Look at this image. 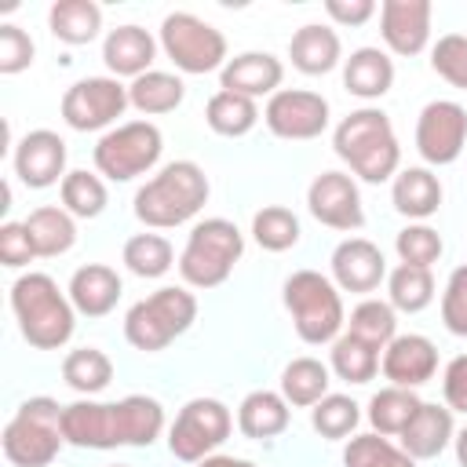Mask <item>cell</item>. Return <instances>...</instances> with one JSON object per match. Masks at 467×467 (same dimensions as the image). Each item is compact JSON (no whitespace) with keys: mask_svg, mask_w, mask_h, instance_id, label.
<instances>
[{"mask_svg":"<svg viewBox=\"0 0 467 467\" xmlns=\"http://www.w3.org/2000/svg\"><path fill=\"white\" fill-rule=\"evenodd\" d=\"M420 405L423 401L416 398V390H409V387H383L368 401V423L383 438L387 434H401L412 423V416L420 412Z\"/></svg>","mask_w":467,"mask_h":467,"instance_id":"cell-33","label":"cell"},{"mask_svg":"<svg viewBox=\"0 0 467 467\" xmlns=\"http://www.w3.org/2000/svg\"><path fill=\"white\" fill-rule=\"evenodd\" d=\"M263 120L277 139H317L328 128V99L303 88H281L270 95Z\"/></svg>","mask_w":467,"mask_h":467,"instance_id":"cell-14","label":"cell"},{"mask_svg":"<svg viewBox=\"0 0 467 467\" xmlns=\"http://www.w3.org/2000/svg\"><path fill=\"white\" fill-rule=\"evenodd\" d=\"M390 201L409 219H431L441 204V182L431 168H405L394 175Z\"/></svg>","mask_w":467,"mask_h":467,"instance_id":"cell-25","label":"cell"},{"mask_svg":"<svg viewBox=\"0 0 467 467\" xmlns=\"http://www.w3.org/2000/svg\"><path fill=\"white\" fill-rule=\"evenodd\" d=\"M234 416L223 401L215 398H193L179 409L171 431H168V449L175 460L186 463H201L204 456H212L226 438H230Z\"/></svg>","mask_w":467,"mask_h":467,"instance_id":"cell-11","label":"cell"},{"mask_svg":"<svg viewBox=\"0 0 467 467\" xmlns=\"http://www.w3.org/2000/svg\"><path fill=\"white\" fill-rule=\"evenodd\" d=\"M452 445H456V460H460V467H467V427L452 438Z\"/></svg>","mask_w":467,"mask_h":467,"instance_id":"cell-51","label":"cell"},{"mask_svg":"<svg viewBox=\"0 0 467 467\" xmlns=\"http://www.w3.org/2000/svg\"><path fill=\"white\" fill-rule=\"evenodd\" d=\"M117 299H120V277L106 263H88L69 277V303L77 314L102 317L117 306Z\"/></svg>","mask_w":467,"mask_h":467,"instance_id":"cell-23","label":"cell"},{"mask_svg":"<svg viewBox=\"0 0 467 467\" xmlns=\"http://www.w3.org/2000/svg\"><path fill=\"white\" fill-rule=\"evenodd\" d=\"M36 259V248L26 234V223H4L0 226V263L4 266H26Z\"/></svg>","mask_w":467,"mask_h":467,"instance_id":"cell-47","label":"cell"},{"mask_svg":"<svg viewBox=\"0 0 467 467\" xmlns=\"http://www.w3.org/2000/svg\"><path fill=\"white\" fill-rule=\"evenodd\" d=\"M26 234L36 248V255L51 259V255H66L77 241V223L66 208H55V204H44V208H33L29 219H26Z\"/></svg>","mask_w":467,"mask_h":467,"instance_id":"cell-28","label":"cell"},{"mask_svg":"<svg viewBox=\"0 0 467 467\" xmlns=\"http://www.w3.org/2000/svg\"><path fill=\"white\" fill-rule=\"evenodd\" d=\"M197 467H255V463H252V460H241V456H215V452H212V456H204Z\"/></svg>","mask_w":467,"mask_h":467,"instance_id":"cell-50","label":"cell"},{"mask_svg":"<svg viewBox=\"0 0 467 467\" xmlns=\"http://www.w3.org/2000/svg\"><path fill=\"white\" fill-rule=\"evenodd\" d=\"M343 467H416V460L383 434H358L343 449Z\"/></svg>","mask_w":467,"mask_h":467,"instance_id":"cell-39","label":"cell"},{"mask_svg":"<svg viewBox=\"0 0 467 467\" xmlns=\"http://www.w3.org/2000/svg\"><path fill=\"white\" fill-rule=\"evenodd\" d=\"M441 321L452 336H467V263L456 266L441 292Z\"/></svg>","mask_w":467,"mask_h":467,"instance_id":"cell-45","label":"cell"},{"mask_svg":"<svg viewBox=\"0 0 467 467\" xmlns=\"http://www.w3.org/2000/svg\"><path fill=\"white\" fill-rule=\"evenodd\" d=\"M11 310L18 317V328L29 347L36 350H58L73 336V303L58 292L51 274H22L11 285Z\"/></svg>","mask_w":467,"mask_h":467,"instance_id":"cell-3","label":"cell"},{"mask_svg":"<svg viewBox=\"0 0 467 467\" xmlns=\"http://www.w3.org/2000/svg\"><path fill=\"white\" fill-rule=\"evenodd\" d=\"M33 40L26 29L4 22L0 26V73H22L29 62H33Z\"/></svg>","mask_w":467,"mask_h":467,"instance_id":"cell-46","label":"cell"},{"mask_svg":"<svg viewBox=\"0 0 467 467\" xmlns=\"http://www.w3.org/2000/svg\"><path fill=\"white\" fill-rule=\"evenodd\" d=\"M182 95H186L182 80L175 73H161V69H150V73H142L128 84V102L146 117L171 113L182 102Z\"/></svg>","mask_w":467,"mask_h":467,"instance_id":"cell-29","label":"cell"},{"mask_svg":"<svg viewBox=\"0 0 467 467\" xmlns=\"http://www.w3.org/2000/svg\"><path fill=\"white\" fill-rule=\"evenodd\" d=\"M47 26L66 44H88L102 26V7L91 0H58L47 11Z\"/></svg>","mask_w":467,"mask_h":467,"instance_id":"cell-31","label":"cell"},{"mask_svg":"<svg viewBox=\"0 0 467 467\" xmlns=\"http://www.w3.org/2000/svg\"><path fill=\"white\" fill-rule=\"evenodd\" d=\"M431 0H383L379 33L394 55H420L431 40Z\"/></svg>","mask_w":467,"mask_h":467,"instance_id":"cell-17","label":"cell"},{"mask_svg":"<svg viewBox=\"0 0 467 467\" xmlns=\"http://www.w3.org/2000/svg\"><path fill=\"white\" fill-rule=\"evenodd\" d=\"M62 208L77 219H95L106 208V186L99 175L77 168L62 179Z\"/></svg>","mask_w":467,"mask_h":467,"instance_id":"cell-41","label":"cell"},{"mask_svg":"<svg viewBox=\"0 0 467 467\" xmlns=\"http://www.w3.org/2000/svg\"><path fill=\"white\" fill-rule=\"evenodd\" d=\"M387 292H390V306L405 310V314H420L431 299H434V277L423 266H394L387 277Z\"/></svg>","mask_w":467,"mask_h":467,"instance_id":"cell-37","label":"cell"},{"mask_svg":"<svg viewBox=\"0 0 467 467\" xmlns=\"http://www.w3.org/2000/svg\"><path fill=\"white\" fill-rule=\"evenodd\" d=\"M161 47L182 73H193V77L223 69L230 62L226 58V36L190 11H171L161 22Z\"/></svg>","mask_w":467,"mask_h":467,"instance_id":"cell-9","label":"cell"},{"mask_svg":"<svg viewBox=\"0 0 467 467\" xmlns=\"http://www.w3.org/2000/svg\"><path fill=\"white\" fill-rule=\"evenodd\" d=\"M361 412H358V401L347 398V394H325L314 409H310V423L321 438H347L354 427H358Z\"/></svg>","mask_w":467,"mask_h":467,"instance_id":"cell-42","label":"cell"},{"mask_svg":"<svg viewBox=\"0 0 467 467\" xmlns=\"http://www.w3.org/2000/svg\"><path fill=\"white\" fill-rule=\"evenodd\" d=\"M328 365H321L317 358H296L285 365L281 372V394L288 405H299V409H314L325 394H328Z\"/></svg>","mask_w":467,"mask_h":467,"instance_id":"cell-30","label":"cell"},{"mask_svg":"<svg viewBox=\"0 0 467 467\" xmlns=\"http://www.w3.org/2000/svg\"><path fill=\"white\" fill-rule=\"evenodd\" d=\"M332 146H336V157L343 164H350V171L365 182H383V179L398 175L401 146H398V135L383 109L361 106V109L347 113L332 131Z\"/></svg>","mask_w":467,"mask_h":467,"instance_id":"cell-2","label":"cell"},{"mask_svg":"<svg viewBox=\"0 0 467 467\" xmlns=\"http://www.w3.org/2000/svg\"><path fill=\"white\" fill-rule=\"evenodd\" d=\"M197 321V296L186 288H157L153 296L139 299L124 314V336L135 350H164L175 336H182Z\"/></svg>","mask_w":467,"mask_h":467,"instance_id":"cell-6","label":"cell"},{"mask_svg":"<svg viewBox=\"0 0 467 467\" xmlns=\"http://www.w3.org/2000/svg\"><path fill=\"white\" fill-rule=\"evenodd\" d=\"M285 306L292 314V325H296L299 339L303 343H314V347L336 343L339 339V328L347 325V314H343V299H339L336 281H328L317 270H296L285 281Z\"/></svg>","mask_w":467,"mask_h":467,"instance_id":"cell-5","label":"cell"},{"mask_svg":"<svg viewBox=\"0 0 467 467\" xmlns=\"http://www.w3.org/2000/svg\"><path fill=\"white\" fill-rule=\"evenodd\" d=\"M467 146V109L449 99H434L420 109L416 150L427 164H452Z\"/></svg>","mask_w":467,"mask_h":467,"instance_id":"cell-13","label":"cell"},{"mask_svg":"<svg viewBox=\"0 0 467 467\" xmlns=\"http://www.w3.org/2000/svg\"><path fill=\"white\" fill-rule=\"evenodd\" d=\"M62 409L55 398H29L4 427V456L15 467H47L66 434H62Z\"/></svg>","mask_w":467,"mask_h":467,"instance_id":"cell-7","label":"cell"},{"mask_svg":"<svg viewBox=\"0 0 467 467\" xmlns=\"http://www.w3.org/2000/svg\"><path fill=\"white\" fill-rule=\"evenodd\" d=\"M128 106V88L117 77H88L62 95V120L73 131H99L109 128Z\"/></svg>","mask_w":467,"mask_h":467,"instance_id":"cell-12","label":"cell"},{"mask_svg":"<svg viewBox=\"0 0 467 467\" xmlns=\"http://www.w3.org/2000/svg\"><path fill=\"white\" fill-rule=\"evenodd\" d=\"M379 368V350L350 332H343L336 343H332V372L347 383H368Z\"/></svg>","mask_w":467,"mask_h":467,"instance_id":"cell-38","label":"cell"},{"mask_svg":"<svg viewBox=\"0 0 467 467\" xmlns=\"http://www.w3.org/2000/svg\"><path fill=\"white\" fill-rule=\"evenodd\" d=\"M161 431L164 409L146 394H128L120 401H73L62 409V434L80 449L153 445Z\"/></svg>","mask_w":467,"mask_h":467,"instance_id":"cell-1","label":"cell"},{"mask_svg":"<svg viewBox=\"0 0 467 467\" xmlns=\"http://www.w3.org/2000/svg\"><path fill=\"white\" fill-rule=\"evenodd\" d=\"M398 438H401V449L412 460H434V456H441L445 445L456 438V431H452V409L449 405L423 401L420 412L412 416V423Z\"/></svg>","mask_w":467,"mask_h":467,"instance_id":"cell-21","label":"cell"},{"mask_svg":"<svg viewBox=\"0 0 467 467\" xmlns=\"http://www.w3.org/2000/svg\"><path fill=\"white\" fill-rule=\"evenodd\" d=\"M394 248H398V259H401V263L431 270V263H438V255H441V237H438V230H431L427 223H412V226H405V230L398 234Z\"/></svg>","mask_w":467,"mask_h":467,"instance_id":"cell-43","label":"cell"},{"mask_svg":"<svg viewBox=\"0 0 467 467\" xmlns=\"http://www.w3.org/2000/svg\"><path fill=\"white\" fill-rule=\"evenodd\" d=\"M244 255V237L230 219H204L190 230L179 255V274L193 288H215L230 277L234 263Z\"/></svg>","mask_w":467,"mask_h":467,"instance_id":"cell-8","label":"cell"},{"mask_svg":"<svg viewBox=\"0 0 467 467\" xmlns=\"http://www.w3.org/2000/svg\"><path fill=\"white\" fill-rule=\"evenodd\" d=\"M281 77L285 66L281 58H274L270 51H244L237 58H230L219 73L223 91H237L244 99H259V95H274L281 91Z\"/></svg>","mask_w":467,"mask_h":467,"instance_id":"cell-20","label":"cell"},{"mask_svg":"<svg viewBox=\"0 0 467 467\" xmlns=\"http://www.w3.org/2000/svg\"><path fill=\"white\" fill-rule=\"evenodd\" d=\"M288 401L277 390H252L237 409V427L244 438H277L288 427Z\"/></svg>","mask_w":467,"mask_h":467,"instance_id":"cell-27","label":"cell"},{"mask_svg":"<svg viewBox=\"0 0 467 467\" xmlns=\"http://www.w3.org/2000/svg\"><path fill=\"white\" fill-rule=\"evenodd\" d=\"M325 11L339 26H365L376 15V4L372 0H325Z\"/></svg>","mask_w":467,"mask_h":467,"instance_id":"cell-49","label":"cell"},{"mask_svg":"<svg viewBox=\"0 0 467 467\" xmlns=\"http://www.w3.org/2000/svg\"><path fill=\"white\" fill-rule=\"evenodd\" d=\"M347 332L372 343L376 350H387V343L398 336V317H394V306L383 303V299H361L350 317H347Z\"/></svg>","mask_w":467,"mask_h":467,"instance_id":"cell-35","label":"cell"},{"mask_svg":"<svg viewBox=\"0 0 467 467\" xmlns=\"http://www.w3.org/2000/svg\"><path fill=\"white\" fill-rule=\"evenodd\" d=\"M117 467H124V463H117Z\"/></svg>","mask_w":467,"mask_h":467,"instance_id":"cell-52","label":"cell"},{"mask_svg":"<svg viewBox=\"0 0 467 467\" xmlns=\"http://www.w3.org/2000/svg\"><path fill=\"white\" fill-rule=\"evenodd\" d=\"M175 263L171 241L161 234H135L124 241V266L135 277H164Z\"/></svg>","mask_w":467,"mask_h":467,"instance_id":"cell-36","label":"cell"},{"mask_svg":"<svg viewBox=\"0 0 467 467\" xmlns=\"http://www.w3.org/2000/svg\"><path fill=\"white\" fill-rule=\"evenodd\" d=\"M306 208L321 226H332V230L350 234V230H361V223H365L361 193H358L354 179L343 171H321L306 190Z\"/></svg>","mask_w":467,"mask_h":467,"instance_id":"cell-15","label":"cell"},{"mask_svg":"<svg viewBox=\"0 0 467 467\" xmlns=\"http://www.w3.org/2000/svg\"><path fill=\"white\" fill-rule=\"evenodd\" d=\"M252 237L266 252H285V248H292L299 241V219L285 204H266V208H259L252 215Z\"/></svg>","mask_w":467,"mask_h":467,"instance_id":"cell-40","label":"cell"},{"mask_svg":"<svg viewBox=\"0 0 467 467\" xmlns=\"http://www.w3.org/2000/svg\"><path fill=\"white\" fill-rule=\"evenodd\" d=\"M15 175L33 190H44V186H55L58 179H66L69 171H66L62 135H55L47 128L26 131L22 142L15 146Z\"/></svg>","mask_w":467,"mask_h":467,"instance_id":"cell-16","label":"cell"},{"mask_svg":"<svg viewBox=\"0 0 467 467\" xmlns=\"http://www.w3.org/2000/svg\"><path fill=\"white\" fill-rule=\"evenodd\" d=\"M387 277L383 252L365 237H347L332 252V281L343 292H372Z\"/></svg>","mask_w":467,"mask_h":467,"instance_id":"cell-18","label":"cell"},{"mask_svg":"<svg viewBox=\"0 0 467 467\" xmlns=\"http://www.w3.org/2000/svg\"><path fill=\"white\" fill-rule=\"evenodd\" d=\"M441 394H445V405H449L452 412H467V354H456V358L445 365Z\"/></svg>","mask_w":467,"mask_h":467,"instance_id":"cell-48","label":"cell"},{"mask_svg":"<svg viewBox=\"0 0 467 467\" xmlns=\"http://www.w3.org/2000/svg\"><path fill=\"white\" fill-rule=\"evenodd\" d=\"M208 201V179L193 161H171L164 164L146 186L135 193V215L139 223L153 230H171L190 223Z\"/></svg>","mask_w":467,"mask_h":467,"instance_id":"cell-4","label":"cell"},{"mask_svg":"<svg viewBox=\"0 0 467 467\" xmlns=\"http://www.w3.org/2000/svg\"><path fill=\"white\" fill-rule=\"evenodd\" d=\"M431 66L438 77H445L452 88L467 91V36L463 33H449L431 47Z\"/></svg>","mask_w":467,"mask_h":467,"instance_id":"cell-44","label":"cell"},{"mask_svg":"<svg viewBox=\"0 0 467 467\" xmlns=\"http://www.w3.org/2000/svg\"><path fill=\"white\" fill-rule=\"evenodd\" d=\"M383 376L390 379V387H420L438 372V347L427 336H394L383 350Z\"/></svg>","mask_w":467,"mask_h":467,"instance_id":"cell-19","label":"cell"},{"mask_svg":"<svg viewBox=\"0 0 467 467\" xmlns=\"http://www.w3.org/2000/svg\"><path fill=\"white\" fill-rule=\"evenodd\" d=\"M343 84H347L350 95H358L365 102L387 95L390 84H394V62H390V55L379 51V47H358V51H350V58L343 66Z\"/></svg>","mask_w":467,"mask_h":467,"instance_id":"cell-24","label":"cell"},{"mask_svg":"<svg viewBox=\"0 0 467 467\" xmlns=\"http://www.w3.org/2000/svg\"><path fill=\"white\" fill-rule=\"evenodd\" d=\"M157 55L153 36L142 26H117L109 29L106 44H102V62L109 66L113 77H142L150 73V62Z\"/></svg>","mask_w":467,"mask_h":467,"instance_id":"cell-22","label":"cell"},{"mask_svg":"<svg viewBox=\"0 0 467 467\" xmlns=\"http://www.w3.org/2000/svg\"><path fill=\"white\" fill-rule=\"evenodd\" d=\"M161 150H164V139H161L157 124L128 120L95 142V168L113 182H128V179L150 171L161 161Z\"/></svg>","mask_w":467,"mask_h":467,"instance_id":"cell-10","label":"cell"},{"mask_svg":"<svg viewBox=\"0 0 467 467\" xmlns=\"http://www.w3.org/2000/svg\"><path fill=\"white\" fill-rule=\"evenodd\" d=\"M62 379L80 394H99L113 379V361L99 347H77L62 358Z\"/></svg>","mask_w":467,"mask_h":467,"instance_id":"cell-34","label":"cell"},{"mask_svg":"<svg viewBox=\"0 0 467 467\" xmlns=\"http://www.w3.org/2000/svg\"><path fill=\"white\" fill-rule=\"evenodd\" d=\"M288 58L306 77H321V73L336 69V62H339V36H336V29L314 26V22L296 29V36L288 44Z\"/></svg>","mask_w":467,"mask_h":467,"instance_id":"cell-26","label":"cell"},{"mask_svg":"<svg viewBox=\"0 0 467 467\" xmlns=\"http://www.w3.org/2000/svg\"><path fill=\"white\" fill-rule=\"evenodd\" d=\"M204 120L215 135H226V139H237V135H248L259 120V106L255 99H244L237 91H215L208 99V109H204Z\"/></svg>","mask_w":467,"mask_h":467,"instance_id":"cell-32","label":"cell"}]
</instances>
